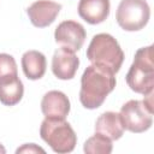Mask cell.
<instances>
[{
  "instance_id": "obj_8",
  "label": "cell",
  "mask_w": 154,
  "mask_h": 154,
  "mask_svg": "<svg viewBox=\"0 0 154 154\" xmlns=\"http://www.w3.org/2000/svg\"><path fill=\"white\" fill-rule=\"evenodd\" d=\"M79 59L75 52L60 47L58 48L52 58V72L59 79H72L78 70Z\"/></svg>"
},
{
  "instance_id": "obj_5",
  "label": "cell",
  "mask_w": 154,
  "mask_h": 154,
  "mask_svg": "<svg viewBox=\"0 0 154 154\" xmlns=\"http://www.w3.org/2000/svg\"><path fill=\"white\" fill-rule=\"evenodd\" d=\"M150 17V8L146 0H122L118 5L116 19L125 31L143 29Z\"/></svg>"
},
{
  "instance_id": "obj_1",
  "label": "cell",
  "mask_w": 154,
  "mask_h": 154,
  "mask_svg": "<svg viewBox=\"0 0 154 154\" xmlns=\"http://www.w3.org/2000/svg\"><path fill=\"white\" fill-rule=\"evenodd\" d=\"M116 73L100 65H89L81 77L79 101L88 109L99 108L116 87Z\"/></svg>"
},
{
  "instance_id": "obj_16",
  "label": "cell",
  "mask_w": 154,
  "mask_h": 154,
  "mask_svg": "<svg viewBox=\"0 0 154 154\" xmlns=\"http://www.w3.org/2000/svg\"><path fill=\"white\" fill-rule=\"evenodd\" d=\"M16 75H18V71L14 58L10 54L0 53V79Z\"/></svg>"
},
{
  "instance_id": "obj_11",
  "label": "cell",
  "mask_w": 154,
  "mask_h": 154,
  "mask_svg": "<svg viewBox=\"0 0 154 154\" xmlns=\"http://www.w3.org/2000/svg\"><path fill=\"white\" fill-rule=\"evenodd\" d=\"M109 0H79L78 14L89 24H100L109 14Z\"/></svg>"
},
{
  "instance_id": "obj_4",
  "label": "cell",
  "mask_w": 154,
  "mask_h": 154,
  "mask_svg": "<svg viewBox=\"0 0 154 154\" xmlns=\"http://www.w3.org/2000/svg\"><path fill=\"white\" fill-rule=\"evenodd\" d=\"M40 136L55 153H71L77 143L75 130L69 122L60 118H45Z\"/></svg>"
},
{
  "instance_id": "obj_9",
  "label": "cell",
  "mask_w": 154,
  "mask_h": 154,
  "mask_svg": "<svg viewBox=\"0 0 154 154\" xmlns=\"http://www.w3.org/2000/svg\"><path fill=\"white\" fill-rule=\"evenodd\" d=\"M61 10V5L51 0H37L32 2L26 13L31 24L36 28H46L51 25Z\"/></svg>"
},
{
  "instance_id": "obj_7",
  "label": "cell",
  "mask_w": 154,
  "mask_h": 154,
  "mask_svg": "<svg viewBox=\"0 0 154 154\" xmlns=\"http://www.w3.org/2000/svg\"><path fill=\"white\" fill-rule=\"evenodd\" d=\"M87 37L84 26L76 20L61 22L54 31L55 42L60 47H65L72 52H77L82 48Z\"/></svg>"
},
{
  "instance_id": "obj_14",
  "label": "cell",
  "mask_w": 154,
  "mask_h": 154,
  "mask_svg": "<svg viewBox=\"0 0 154 154\" xmlns=\"http://www.w3.org/2000/svg\"><path fill=\"white\" fill-rule=\"evenodd\" d=\"M24 94V87L18 75L0 79V102L5 106L17 105Z\"/></svg>"
},
{
  "instance_id": "obj_15",
  "label": "cell",
  "mask_w": 154,
  "mask_h": 154,
  "mask_svg": "<svg viewBox=\"0 0 154 154\" xmlns=\"http://www.w3.org/2000/svg\"><path fill=\"white\" fill-rule=\"evenodd\" d=\"M112 149V140L99 132H95V135L89 137L83 146V150L87 154H109Z\"/></svg>"
},
{
  "instance_id": "obj_10",
  "label": "cell",
  "mask_w": 154,
  "mask_h": 154,
  "mask_svg": "<svg viewBox=\"0 0 154 154\" xmlns=\"http://www.w3.org/2000/svg\"><path fill=\"white\" fill-rule=\"evenodd\" d=\"M70 100L60 90L46 93L41 100V111L46 118L65 119L70 112Z\"/></svg>"
},
{
  "instance_id": "obj_13",
  "label": "cell",
  "mask_w": 154,
  "mask_h": 154,
  "mask_svg": "<svg viewBox=\"0 0 154 154\" xmlns=\"http://www.w3.org/2000/svg\"><path fill=\"white\" fill-rule=\"evenodd\" d=\"M46 57L38 51H28L22 55V69L26 78L36 81L43 77L46 72Z\"/></svg>"
},
{
  "instance_id": "obj_17",
  "label": "cell",
  "mask_w": 154,
  "mask_h": 154,
  "mask_svg": "<svg viewBox=\"0 0 154 154\" xmlns=\"http://www.w3.org/2000/svg\"><path fill=\"white\" fill-rule=\"evenodd\" d=\"M38 152H40V153H45V149L41 148V147H38V146H36L35 143L24 144L23 147L18 148V149L16 150L17 154H19V153H38Z\"/></svg>"
},
{
  "instance_id": "obj_12",
  "label": "cell",
  "mask_w": 154,
  "mask_h": 154,
  "mask_svg": "<svg viewBox=\"0 0 154 154\" xmlns=\"http://www.w3.org/2000/svg\"><path fill=\"white\" fill-rule=\"evenodd\" d=\"M124 125L122 122V117L117 112H103L99 116L95 123V132L102 134L108 138L119 140L124 134Z\"/></svg>"
},
{
  "instance_id": "obj_3",
  "label": "cell",
  "mask_w": 154,
  "mask_h": 154,
  "mask_svg": "<svg viewBox=\"0 0 154 154\" xmlns=\"http://www.w3.org/2000/svg\"><path fill=\"white\" fill-rule=\"evenodd\" d=\"M125 81L130 89L138 94H148L154 87L153 46L142 47L135 53L134 61L126 73Z\"/></svg>"
},
{
  "instance_id": "obj_2",
  "label": "cell",
  "mask_w": 154,
  "mask_h": 154,
  "mask_svg": "<svg viewBox=\"0 0 154 154\" xmlns=\"http://www.w3.org/2000/svg\"><path fill=\"white\" fill-rule=\"evenodd\" d=\"M87 58L91 64L107 67L117 73L124 61V52L112 35L101 32L93 36L87 49Z\"/></svg>"
},
{
  "instance_id": "obj_18",
  "label": "cell",
  "mask_w": 154,
  "mask_h": 154,
  "mask_svg": "<svg viewBox=\"0 0 154 154\" xmlns=\"http://www.w3.org/2000/svg\"><path fill=\"white\" fill-rule=\"evenodd\" d=\"M6 153V149H5V147L0 143V154H5Z\"/></svg>"
},
{
  "instance_id": "obj_6",
  "label": "cell",
  "mask_w": 154,
  "mask_h": 154,
  "mask_svg": "<svg viewBox=\"0 0 154 154\" xmlns=\"http://www.w3.org/2000/svg\"><path fill=\"white\" fill-rule=\"evenodd\" d=\"M119 114L124 129L135 134L147 131L153 124V108L141 100H129L122 106Z\"/></svg>"
}]
</instances>
